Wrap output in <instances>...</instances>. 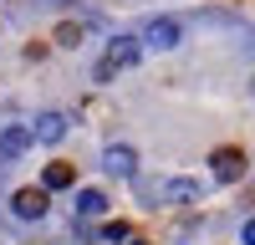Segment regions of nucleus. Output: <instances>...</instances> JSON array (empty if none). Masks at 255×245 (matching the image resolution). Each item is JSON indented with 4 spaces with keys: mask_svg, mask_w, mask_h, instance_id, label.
<instances>
[{
    "mask_svg": "<svg viewBox=\"0 0 255 245\" xmlns=\"http://www.w3.org/2000/svg\"><path fill=\"white\" fill-rule=\"evenodd\" d=\"M138 56H143V46H138L133 36H118V41H108V51H102V61H97V82H113L118 72L138 67Z\"/></svg>",
    "mask_w": 255,
    "mask_h": 245,
    "instance_id": "1",
    "label": "nucleus"
},
{
    "mask_svg": "<svg viewBox=\"0 0 255 245\" xmlns=\"http://www.w3.org/2000/svg\"><path fill=\"white\" fill-rule=\"evenodd\" d=\"M46 204H51V189H15V194H10L15 220H41V215H46Z\"/></svg>",
    "mask_w": 255,
    "mask_h": 245,
    "instance_id": "2",
    "label": "nucleus"
},
{
    "mask_svg": "<svg viewBox=\"0 0 255 245\" xmlns=\"http://www.w3.org/2000/svg\"><path fill=\"white\" fill-rule=\"evenodd\" d=\"M179 36H184V26H179V20H168V15H153V20L143 26V41H148V46H158V51L179 46Z\"/></svg>",
    "mask_w": 255,
    "mask_h": 245,
    "instance_id": "3",
    "label": "nucleus"
},
{
    "mask_svg": "<svg viewBox=\"0 0 255 245\" xmlns=\"http://www.w3.org/2000/svg\"><path fill=\"white\" fill-rule=\"evenodd\" d=\"M209 169H215L220 184H235L245 174V153L240 148H215V153H209Z\"/></svg>",
    "mask_w": 255,
    "mask_h": 245,
    "instance_id": "4",
    "label": "nucleus"
},
{
    "mask_svg": "<svg viewBox=\"0 0 255 245\" xmlns=\"http://www.w3.org/2000/svg\"><path fill=\"white\" fill-rule=\"evenodd\" d=\"M102 169H108V174H118V179H133L138 153L128 148V143H113V148H102Z\"/></svg>",
    "mask_w": 255,
    "mask_h": 245,
    "instance_id": "5",
    "label": "nucleus"
},
{
    "mask_svg": "<svg viewBox=\"0 0 255 245\" xmlns=\"http://www.w3.org/2000/svg\"><path fill=\"white\" fill-rule=\"evenodd\" d=\"M31 133H36V143H61V138H67V118H61V113H41L31 122Z\"/></svg>",
    "mask_w": 255,
    "mask_h": 245,
    "instance_id": "6",
    "label": "nucleus"
},
{
    "mask_svg": "<svg viewBox=\"0 0 255 245\" xmlns=\"http://www.w3.org/2000/svg\"><path fill=\"white\" fill-rule=\"evenodd\" d=\"M31 143H36L31 128H5V133H0V158H20Z\"/></svg>",
    "mask_w": 255,
    "mask_h": 245,
    "instance_id": "7",
    "label": "nucleus"
},
{
    "mask_svg": "<svg viewBox=\"0 0 255 245\" xmlns=\"http://www.w3.org/2000/svg\"><path fill=\"white\" fill-rule=\"evenodd\" d=\"M72 184H77V169H72V163H46L41 189H72Z\"/></svg>",
    "mask_w": 255,
    "mask_h": 245,
    "instance_id": "8",
    "label": "nucleus"
},
{
    "mask_svg": "<svg viewBox=\"0 0 255 245\" xmlns=\"http://www.w3.org/2000/svg\"><path fill=\"white\" fill-rule=\"evenodd\" d=\"M163 199H174V204H194V199H199V184H194V179H168V184H163Z\"/></svg>",
    "mask_w": 255,
    "mask_h": 245,
    "instance_id": "9",
    "label": "nucleus"
},
{
    "mask_svg": "<svg viewBox=\"0 0 255 245\" xmlns=\"http://www.w3.org/2000/svg\"><path fill=\"white\" fill-rule=\"evenodd\" d=\"M102 210H108V194H102V189H82L77 194V215L82 220H97Z\"/></svg>",
    "mask_w": 255,
    "mask_h": 245,
    "instance_id": "10",
    "label": "nucleus"
},
{
    "mask_svg": "<svg viewBox=\"0 0 255 245\" xmlns=\"http://www.w3.org/2000/svg\"><path fill=\"white\" fill-rule=\"evenodd\" d=\"M82 36H87V31H82L77 20H67V26H56V46H67V51H72V46H82Z\"/></svg>",
    "mask_w": 255,
    "mask_h": 245,
    "instance_id": "11",
    "label": "nucleus"
},
{
    "mask_svg": "<svg viewBox=\"0 0 255 245\" xmlns=\"http://www.w3.org/2000/svg\"><path fill=\"white\" fill-rule=\"evenodd\" d=\"M128 235H133V230H128L123 220H113V225H102V240H113V245H123Z\"/></svg>",
    "mask_w": 255,
    "mask_h": 245,
    "instance_id": "12",
    "label": "nucleus"
},
{
    "mask_svg": "<svg viewBox=\"0 0 255 245\" xmlns=\"http://www.w3.org/2000/svg\"><path fill=\"white\" fill-rule=\"evenodd\" d=\"M240 240H245V245H255V220H245V230H240Z\"/></svg>",
    "mask_w": 255,
    "mask_h": 245,
    "instance_id": "13",
    "label": "nucleus"
},
{
    "mask_svg": "<svg viewBox=\"0 0 255 245\" xmlns=\"http://www.w3.org/2000/svg\"><path fill=\"white\" fill-rule=\"evenodd\" d=\"M123 245H148V240H143V235H128V240H123Z\"/></svg>",
    "mask_w": 255,
    "mask_h": 245,
    "instance_id": "14",
    "label": "nucleus"
}]
</instances>
